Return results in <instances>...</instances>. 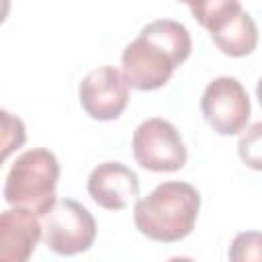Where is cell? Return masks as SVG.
I'll return each instance as SVG.
<instances>
[{"instance_id":"3","label":"cell","mask_w":262,"mask_h":262,"mask_svg":"<svg viewBox=\"0 0 262 262\" xmlns=\"http://www.w3.org/2000/svg\"><path fill=\"white\" fill-rule=\"evenodd\" d=\"M57 178L59 164L53 151L45 147L27 149L8 170L4 182V201L14 209H25L37 217H45L57 203Z\"/></svg>"},{"instance_id":"5","label":"cell","mask_w":262,"mask_h":262,"mask_svg":"<svg viewBox=\"0 0 262 262\" xmlns=\"http://www.w3.org/2000/svg\"><path fill=\"white\" fill-rule=\"evenodd\" d=\"M133 156L151 172H174L186 164V147L178 129L160 117L145 119L133 133Z\"/></svg>"},{"instance_id":"11","label":"cell","mask_w":262,"mask_h":262,"mask_svg":"<svg viewBox=\"0 0 262 262\" xmlns=\"http://www.w3.org/2000/svg\"><path fill=\"white\" fill-rule=\"evenodd\" d=\"M229 262H262V231H242L229 246Z\"/></svg>"},{"instance_id":"8","label":"cell","mask_w":262,"mask_h":262,"mask_svg":"<svg viewBox=\"0 0 262 262\" xmlns=\"http://www.w3.org/2000/svg\"><path fill=\"white\" fill-rule=\"evenodd\" d=\"M78 94L88 117L96 121H113L121 117L129 102V82L117 68L102 66L84 76Z\"/></svg>"},{"instance_id":"12","label":"cell","mask_w":262,"mask_h":262,"mask_svg":"<svg viewBox=\"0 0 262 262\" xmlns=\"http://www.w3.org/2000/svg\"><path fill=\"white\" fill-rule=\"evenodd\" d=\"M237 154L246 166L252 170H262V121L250 125L239 141H237Z\"/></svg>"},{"instance_id":"10","label":"cell","mask_w":262,"mask_h":262,"mask_svg":"<svg viewBox=\"0 0 262 262\" xmlns=\"http://www.w3.org/2000/svg\"><path fill=\"white\" fill-rule=\"evenodd\" d=\"M39 217L25 209H6L0 217V262H27L39 244Z\"/></svg>"},{"instance_id":"9","label":"cell","mask_w":262,"mask_h":262,"mask_svg":"<svg viewBox=\"0 0 262 262\" xmlns=\"http://www.w3.org/2000/svg\"><path fill=\"white\" fill-rule=\"evenodd\" d=\"M88 192L102 209L121 211L139 194V178L121 162H104L90 172Z\"/></svg>"},{"instance_id":"13","label":"cell","mask_w":262,"mask_h":262,"mask_svg":"<svg viewBox=\"0 0 262 262\" xmlns=\"http://www.w3.org/2000/svg\"><path fill=\"white\" fill-rule=\"evenodd\" d=\"M168 262H194V260L188 258V256H174V258H170Z\"/></svg>"},{"instance_id":"6","label":"cell","mask_w":262,"mask_h":262,"mask_svg":"<svg viewBox=\"0 0 262 262\" xmlns=\"http://www.w3.org/2000/svg\"><path fill=\"white\" fill-rule=\"evenodd\" d=\"M45 246L61 256L86 252L96 237V221L90 211L74 199H61L45 215Z\"/></svg>"},{"instance_id":"4","label":"cell","mask_w":262,"mask_h":262,"mask_svg":"<svg viewBox=\"0 0 262 262\" xmlns=\"http://www.w3.org/2000/svg\"><path fill=\"white\" fill-rule=\"evenodd\" d=\"M194 18L211 33L215 45L231 57L250 55L258 45L254 18L235 0H209L188 4Z\"/></svg>"},{"instance_id":"2","label":"cell","mask_w":262,"mask_h":262,"mask_svg":"<svg viewBox=\"0 0 262 262\" xmlns=\"http://www.w3.org/2000/svg\"><path fill=\"white\" fill-rule=\"evenodd\" d=\"M201 209V194L188 182H162L145 199L135 203L137 229L156 242H178L186 237Z\"/></svg>"},{"instance_id":"1","label":"cell","mask_w":262,"mask_h":262,"mask_svg":"<svg viewBox=\"0 0 262 262\" xmlns=\"http://www.w3.org/2000/svg\"><path fill=\"white\" fill-rule=\"evenodd\" d=\"M190 33L182 23L172 18L151 20L123 49V76L137 90L162 88L190 55Z\"/></svg>"},{"instance_id":"7","label":"cell","mask_w":262,"mask_h":262,"mask_svg":"<svg viewBox=\"0 0 262 262\" xmlns=\"http://www.w3.org/2000/svg\"><path fill=\"white\" fill-rule=\"evenodd\" d=\"M201 111L213 131L219 135H235L246 129L250 119V98L237 78L219 76L207 84Z\"/></svg>"},{"instance_id":"14","label":"cell","mask_w":262,"mask_h":262,"mask_svg":"<svg viewBox=\"0 0 262 262\" xmlns=\"http://www.w3.org/2000/svg\"><path fill=\"white\" fill-rule=\"evenodd\" d=\"M256 96H258V100H260V106H262V78L258 80V86H256Z\"/></svg>"}]
</instances>
